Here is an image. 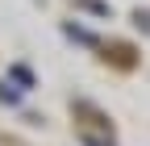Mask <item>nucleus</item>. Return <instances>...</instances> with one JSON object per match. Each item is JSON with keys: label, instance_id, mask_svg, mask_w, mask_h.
I'll list each match as a JSON object with an SVG mask.
<instances>
[{"label": "nucleus", "instance_id": "nucleus-1", "mask_svg": "<svg viewBox=\"0 0 150 146\" xmlns=\"http://www.w3.org/2000/svg\"><path fill=\"white\" fill-rule=\"evenodd\" d=\"M71 113H75V130H79V142L83 146H117V142H112V121L100 113L96 104L75 100Z\"/></svg>", "mask_w": 150, "mask_h": 146}, {"label": "nucleus", "instance_id": "nucleus-2", "mask_svg": "<svg viewBox=\"0 0 150 146\" xmlns=\"http://www.w3.org/2000/svg\"><path fill=\"white\" fill-rule=\"evenodd\" d=\"M104 63L121 67V71H134L138 67V50L129 46V42H112V46H104Z\"/></svg>", "mask_w": 150, "mask_h": 146}, {"label": "nucleus", "instance_id": "nucleus-3", "mask_svg": "<svg viewBox=\"0 0 150 146\" xmlns=\"http://www.w3.org/2000/svg\"><path fill=\"white\" fill-rule=\"evenodd\" d=\"M79 9H88V13H100V17H112V9L104 4V0H75Z\"/></svg>", "mask_w": 150, "mask_h": 146}, {"label": "nucleus", "instance_id": "nucleus-4", "mask_svg": "<svg viewBox=\"0 0 150 146\" xmlns=\"http://www.w3.org/2000/svg\"><path fill=\"white\" fill-rule=\"evenodd\" d=\"M138 25H146V29H150V13H142V9H138Z\"/></svg>", "mask_w": 150, "mask_h": 146}]
</instances>
